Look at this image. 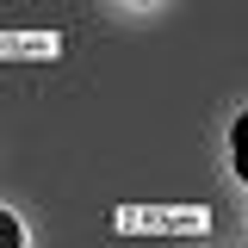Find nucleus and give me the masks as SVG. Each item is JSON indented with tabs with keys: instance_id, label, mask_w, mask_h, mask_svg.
<instances>
[{
	"instance_id": "1",
	"label": "nucleus",
	"mask_w": 248,
	"mask_h": 248,
	"mask_svg": "<svg viewBox=\"0 0 248 248\" xmlns=\"http://www.w3.org/2000/svg\"><path fill=\"white\" fill-rule=\"evenodd\" d=\"M230 161H236V174L248 180V112L230 124Z\"/></svg>"
},
{
	"instance_id": "2",
	"label": "nucleus",
	"mask_w": 248,
	"mask_h": 248,
	"mask_svg": "<svg viewBox=\"0 0 248 248\" xmlns=\"http://www.w3.org/2000/svg\"><path fill=\"white\" fill-rule=\"evenodd\" d=\"M0 248H25V223L13 211H0Z\"/></svg>"
}]
</instances>
